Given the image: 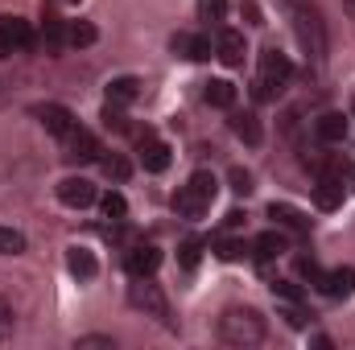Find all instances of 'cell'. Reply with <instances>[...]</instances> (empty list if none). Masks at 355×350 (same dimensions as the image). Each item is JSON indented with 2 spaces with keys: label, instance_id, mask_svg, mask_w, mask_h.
<instances>
[{
  "label": "cell",
  "instance_id": "4dcf8cb0",
  "mask_svg": "<svg viewBox=\"0 0 355 350\" xmlns=\"http://www.w3.org/2000/svg\"><path fill=\"white\" fill-rule=\"evenodd\" d=\"M198 17L211 21V25H219L227 17V0H198Z\"/></svg>",
  "mask_w": 355,
  "mask_h": 350
},
{
  "label": "cell",
  "instance_id": "d590c367",
  "mask_svg": "<svg viewBox=\"0 0 355 350\" xmlns=\"http://www.w3.org/2000/svg\"><path fill=\"white\" fill-rule=\"evenodd\" d=\"M79 347H83V350H87V347H103V350H112L116 342H112V338H103V334H87V338H79Z\"/></svg>",
  "mask_w": 355,
  "mask_h": 350
},
{
  "label": "cell",
  "instance_id": "2e32d148",
  "mask_svg": "<svg viewBox=\"0 0 355 350\" xmlns=\"http://www.w3.org/2000/svg\"><path fill=\"white\" fill-rule=\"evenodd\" d=\"M141 165H145V174H166L170 169V145L157 136H141Z\"/></svg>",
  "mask_w": 355,
  "mask_h": 350
},
{
  "label": "cell",
  "instance_id": "83f0119b",
  "mask_svg": "<svg viewBox=\"0 0 355 350\" xmlns=\"http://www.w3.org/2000/svg\"><path fill=\"white\" fill-rule=\"evenodd\" d=\"M99 165H103V174L112 177V181H128V177H132L128 157H120V153H112V157H99Z\"/></svg>",
  "mask_w": 355,
  "mask_h": 350
},
{
  "label": "cell",
  "instance_id": "d6a6232c",
  "mask_svg": "<svg viewBox=\"0 0 355 350\" xmlns=\"http://www.w3.org/2000/svg\"><path fill=\"white\" fill-rule=\"evenodd\" d=\"M272 297H277V301H302V288L289 284V280H277V284H272Z\"/></svg>",
  "mask_w": 355,
  "mask_h": 350
},
{
  "label": "cell",
  "instance_id": "74e56055",
  "mask_svg": "<svg viewBox=\"0 0 355 350\" xmlns=\"http://www.w3.org/2000/svg\"><path fill=\"white\" fill-rule=\"evenodd\" d=\"M240 223H244V214H240V210H232V214H227V231H236Z\"/></svg>",
  "mask_w": 355,
  "mask_h": 350
},
{
  "label": "cell",
  "instance_id": "8992f818",
  "mask_svg": "<svg viewBox=\"0 0 355 350\" xmlns=\"http://www.w3.org/2000/svg\"><path fill=\"white\" fill-rule=\"evenodd\" d=\"M29 46H33L29 21H21V17H0V58H8V54H17V50H29Z\"/></svg>",
  "mask_w": 355,
  "mask_h": 350
},
{
  "label": "cell",
  "instance_id": "9a60e30c",
  "mask_svg": "<svg viewBox=\"0 0 355 350\" xmlns=\"http://www.w3.org/2000/svg\"><path fill=\"white\" fill-rule=\"evenodd\" d=\"M314 136H318L322 145H343V140H347V116H343V111H322V116L314 120Z\"/></svg>",
  "mask_w": 355,
  "mask_h": 350
},
{
  "label": "cell",
  "instance_id": "4fadbf2b",
  "mask_svg": "<svg viewBox=\"0 0 355 350\" xmlns=\"http://www.w3.org/2000/svg\"><path fill=\"white\" fill-rule=\"evenodd\" d=\"M268 219H272L281 231H293V235H306V231H310V214L297 210V206H289V202H272V206H268Z\"/></svg>",
  "mask_w": 355,
  "mask_h": 350
},
{
  "label": "cell",
  "instance_id": "ba28073f",
  "mask_svg": "<svg viewBox=\"0 0 355 350\" xmlns=\"http://www.w3.org/2000/svg\"><path fill=\"white\" fill-rule=\"evenodd\" d=\"M67 157L71 161H79V165H87V161H99L103 157V149H99V140H95V132L91 128H71V136H67Z\"/></svg>",
  "mask_w": 355,
  "mask_h": 350
},
{
  "label": "cell",
  "instance_id": "9c48e42d",
  "mask_svg": "<svg viewBox=\"0 0 355 350\" xmlns=\"http://www.w3.org/2000/svg\"><path fill=\"white\" fill-rule=\"evenodd\" d=\"M343 198H347L343 177L339 174H318V181H314V206H318V210H339Z\"/></svg>",
  "mask_w": 355,
  "mask_h": 350
},
{
  "label": "cell",
  "instance_id": "52a82bcc",
  "mask_svg": "<svg viewBox=\"0 0 355 350\" xmlns=\"http://www.w3.org/2000/svg\"><path fill=\"white\" fill-rule=\"evenodd\" d=\"M58 202L71 206V210H87V206L99 202V194H95V185L87 177H62L58 181Z\"/></svg>",
  "mask_w": 355,
  "mask_h": 350
},
{
  "label": "cell",
  "instance_id": "ac0fdd59",
  "mask_svg": "<svg viewBox=\"0 0 355 350\" xmlns=\"http://www.w3.org/2000/svg\"><path fill=\"white\" fill-rule=\"evenodd\" d=\"M67 268H71V276L75 280H95V272H99V260H95V252L91 248H67Z\"/></svg>",
  "mask_w": 355,
  "mask_h": 350
},
{
  "label": "cell",
  "instance_id": "ffe728a7",
  "mask_svg": "<svg viewBox=\"0 0 355 350\" xmlns=\"http://www.w3.org/2000/svg\"><path fill=\"white\" fill-rule=\"evenodd\" d=\"M281 252H285V235H281V227H272V231H265V235H257V243H252V256H257V264L277 260Z\"/></svg>",
  "mask_w": 355,
  "mask_h": 350
},
{
  "label": "cell",
  "instance_id": "277c9868",
  "mask_svg": "<svg viewBox=\"0 0 355 350\" xmlns=\"http://www.w3.org/2000/svg\"><path fill=\"white\" fill-rule=\"evenodd\" d=\"M289 75H293V66H289V58H285L277 46L261 50V75H257V83H252V99H261V103L277 99L281 87L289 83Z\"/></svg>",
  "mask_w": 355,
  "mask_h": 350
},
{
  "label": "cell",
  "instance_id": "8d00e7d4",
  "mask_svg": "<svg viewBox=\"0 0 355 350\" xmlns=\"http://www.w3.org/2000/svg\"><path fill=\"white\" fill-rule=\"evenodd\" d=\"M240 12L248 17V25H265V21H261V8H257L252 0H244V8H240Z\"/></svg>",
  "mask_w": 355,
  "mask_h": 350
},
{
  "label": "cell",
  "instance_id": "cb8c5ba5",
  "mask_svg": "<svg viewBox=\"0 0 355 350\" xmlns=\"http://www.w3.org/2000/svg\"><path fill=\"white\" fill-rule=\"evenodd\" d=\"M95 37H99V29H95L91 21H71V25H67V46H75V50L95 46Z\"/></svg>",
  "mask_w": 355,
  "mask_h": 350
},
{
  "label": "cell",
  "instance_id": "5b68a950",
  "mask_svg": "<svg viewBox=\"0 0 355 350\" xmlns=\"http://www.w3.org/2000/svg\"><path fill=\"white\" fill-rule=\"evenodd\" d=\"M132 280H137V284H128V305H132V309H141V313H149V317H157L162 326H174L166 293H162L149 276H132Z\"/></svg>",
  "mask_w": 355,
  "mask_h": 350
},
{
  "label": "cell",
  "instance_id": "6da1fadb",
  "mask_svg": "<svg viewBox=\"0 0 355 350\" xmlns=\"http://www.w3.org/2000/svg\"><path fill=\"white\" fill-rule=\"evenodd\" d=\"M277 4L285 8L289 25H293L302 50H306V58L322 62V54H327V29H322V17H318L314 0H277Z\"/></svg>",
  "mask_w": 355,
  "mask_h": 350
},
{
  "label": "cell",
  "instance_id": "44dd1931",
  "mask_svg": "<svg viewBox=\"0 0 355 350\" xmlns=\"http://www.w3.org/2000/svg\"><path fill=\"white\" fill-rule=\"evenodd\" d=\"M137 95H141V79H132V75H120L107 83V103H116V107H128Z\"/></svg>",
  "mask_w": 355,
  "mask_h": 350
},
{
  "label": "cell",
  "instance_id": "30bf717a",
  "mask_svg": "<svg viewBox=\"0 0 355 350\" xmlns=\"http://www.w3.org/2000/svg\"><path fill=\"white\" fill-rule=\"evenodd\" d=\"M37 120H42V128H46L50 136H58V140H67L71 128L79 124V120L71 116V107H62V103H42V107H37Z\"/></svg>",
  "mask_w": 355,
  "mask_h": 350
},
{
  "label": "cell",
  "instance_id": "e575fe53",
  "mask_svg": "<svg viewBox=\"0 0 355 350\" xmlns=\"http://www.w3.org/2000/svg\"><path fill=\"white\" fill-rule=\"evenodd\" d=\"M12 326H17V317H12V305H8V301L0 297V342H4L8 334H12Z\"/></svg>",
  "mask_w": 355,
  "mask_h": 350
},
{
  "label": "cell",
  "instance_id": "603a6c76",
  "mask_svg": "<svg viewBox=\"0 0 355 350\" xmlns=\"http://www.w3.org/2000/svg\"><path fill=\"white\" fill-rule=\"evenodd\" d=\"M42 42H46V50H58L67 42V21H58L54 8H42Z\"/></svg>",
  "mask_w": 355,
  "mask_h": 350
},
{
  "label": "cell",
  "instance_id": "d4e9b609",
  "mask_svg": "<svg viewBox=\"0 0 355 350\" xmlns=\"http://www.w3.org/2000/svg\"><path fill=\"white\" fill-rule=\"evenodd\" d=\"M99 210H103V219H112V223H124V219H128V202H124L120 190H107V194L99 198Z\"/></svg>",
  "mask_w": 355,
  "mask_h": 350
},
{
  "label": "cell",
  "instance_id": "484cf974",
  "mask_svg": "<svg viewBox=\"0 0 355 350\" xmlns=\"http://www.w3.org/2000/svg\"><path fill=\"white\" fill-rule=\"evenodd\" d=\"M277 313L293 326V330H302V326H310V313H306V305L302 301H277Z\"/></svg>",
  "mask_w": 355,
  "mask_h": 350
},
{
  "label": "cell",
  "instance_id": "f35d334b",
  "mask_svg": "<svg viewBox=\"0 0 355 350\" xmlns=\"http://www.w3.org/2000/svg\"><path fill=\"white\" fill-rule=\"evenodd\" d=\"M343 4H347V12H352V17H355V0H343Z\"/></svg>",
  "mask_w": 355,
  "mask_h": 350
},
{
  "label": "cell",
  "instance_id": "f1b7e54d",
  "mask_svg": "<svg viewBox=\"0 0 355 350\" xmlns=\"http://www.w3.org/2000/svg\"><path fill=\"white\" fill-rule=\"evenodd\" d=\"M25 252V235L17 227H4L0 223V256H21Z\"/></svg>",
  "mask_w": 355,
  "mask_h": 350
},
{
  "label": "cell",
  "instance_id": "836d02e7",
  "mask_svg": "<svg viewBox=\"0 0 355 350\" xmlns=\"http://www.w3.org/2000/svg\"><path fill=\"white\" fill-rule=\"evenodd\" d=\"M232 190H236V194H240V198H244V194H252V174H248V169H232Z\"/></svg>",
  "mask_w": 355,
  "mask_h": 350
},
{
  "label": "cell",
  "instance_id": "ab89813d",
  "mask_svg": "<svg viewBox=\"0 0 355 350\" xmlns=\"http://www.w3.org/2000/svg\"><path fill=\"white\" fill-rule=\"evenodd\" d=\"M71 4H79V0H71Z\"/></svg>",
  "mask_w": 355,
  "mask_h": 350
},
{
  "label": "cell",
  "instance_id": "5bb4252c",
  "mask_svg": "<svg viewBox=\"0 0 355 350\" xmlns=\"http://www.w3.org/2000/svg\"><path fill=\"white\" fill-rule=\"evenodd\" d=\"M314 288L327 293V297H335V301L352 297L355 293V268H331V272H322V280H318Z\"/></svg>",
  "mask_w": 355,
  "mask_h": 350
},
{
  "label": "cell",
  "instance_id": "d6986e66",
  "mask_svg": "<svg viewBox=\"0 0 355 350\" xmlns=\"http://www.w3.org/2000/svg\"><path fill=\"white\" fill-rule=\"evenodd\" d=\"M232 132L248 145V149H257L261 140H265V132H261V120L252 116V111H232Z\"/></svg>",
  "mask_w": 355,
  "mask_h": 350
},
{
  "label": "cell",
  "instance_id": "7402d4cb",
  "mask_svg": "<svg viewBox=\"0 0 355 350\" xmlns=\"http://www.w3.org/2000/svg\"><path fill=\"white\" fill-rule=\"evenodd\" d=\"M202 99L211 103V107H236V83H227V79H211V83H202Z\"/></svg>",
  "mask_w": 355,
  "mask_h": 350
},
{
  "label": "cell",
  "instance_id": "4316f807",
  "mask_svg": "<svg viewBox=\"0 0 355 350\" xmlns=\"http://www.w3.org/2000/svg\"><path fill=\"white\" fill-rule=\"evenodd\" d=\"M198 260H202V239H182V248H178V264L186 268V272H194L198 268Z\"/></svg>",
  "mask_w": 355,
  "mask_h": 350
},
{
  "label": "cell",
  "instance_id": "1f68e13d",
  "mask_svg": "<svg viewBox=\"0 0 355 350\" xmlns=\"http://www.w3.org/2000/svg\"><path fill=\"white\" fill-rule=\"evenodd\" d=\"M244 252H248V248H244L240 239H219V243H215V256H219V260H240Z\"/></svg>",
  "mask_w": 355,
  "mask_h": 350
},
{
  "label": "cell",
  "instance_id": "f546056e",
  "mask_svg": "<svg viewBox=\"0 0 355 350\" xmlns=\"http://www.w3.org/2000/svg\"><path fill=\"white\" fill-rule=\"evenodd\" d=\"M103 128H107V132H132L124 107H116V103H103Z\"/></svg>",
  "mask_w": 355,
  "mask_h": 350
},
{
  "label": "cell",
  "instance_id": "e0dca14e",
  "mask_svg": "<svg viewBox=\"0 0 355 350\" xmlns=\"http://www.w3.org/2000/svg\"><path fill=\"white\" fill-rule=\"evenodd\" d=\"M174 50L182 54V58H190V62H207V58L215 54L211 37H202V33H178V37H174Z\"/></svg>",
  "mask_w": 355,
  "mask_h": 350
},
{
  "label": "cell",
  "instance_id": "8fae6325",
  "mask_svg": "<svg viewBox=\"0 0 355 350\" xmlns=\"http://www.w3.org/2000/svg\"><path fill=\"white\" fill-rule=\"evenodd\" d=\"M124 268H128V276H153V272L162 268V248H153V243H132L128 256H124Z\"/></svg>",
  "mask_w": 355,
  "mask_h": 350
},
{
  "label": "cell",
  "instance_id": "7a4b0ae2",
  "mask_svg": "<svg viewBox=\"0 0 355 350\" xmlns=\"http://www.w3.org/2000/svg\"><path fill=\"white\" fill-rule=\"evenodd\" d=\"M219 342L227 347H261L265 342V317L248 305H236L219 317Z\"/></svg>",
  "mask_w": 355,
  "mask_h": 350
},
{
  "label": "cell",
  "instance_id": "3957f363",
  "mask_svg": "<svg viewBox=\"0 0 355 350\" xmlns=\"http://www.w3.org/2000/svg\"><path fill=\"white\" fill-rule=\"evenodd\" d=\"M215 194H219V181H215V174H211V169H194V174H190V181H186V185L174 194L178 219H202V214L211 210Z\"/></svg>",
  "mask_w": 355,
  "mask_h": 350
},
{
  "label": "cell",
  "instance_id": "7c38bea8",
  "mask_svg": "<svg viewBox=\"0 0 355 350\" xmlns=\"http://www.w3.org/2000/svg\"><path fill=\"white\" fill-rule=\"evenodd\" d=\"M244 54H248V46H244V33H240V29H219L215 58H219L223 66H244Z\"/></svg>",
  "mask_w": 355,
  "mask_h": 350
}]
</instances>
